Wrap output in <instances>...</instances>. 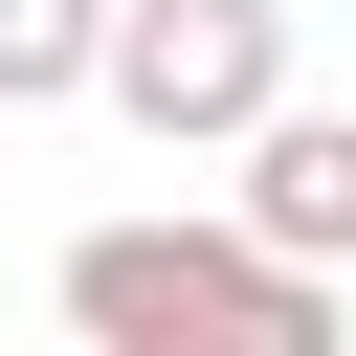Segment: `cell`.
I'll list each match as a JSON object with an SVG mask.
<instances>
[{
	"label": "cell",
	"mask_w": 356,
	"mask_h": 356,
	"mask_svg": "<svg viewBox=\"0 0 356 356\" xmlns=\"http://www.w3.org/2000/svg\"><path fill=\"white\" fill-rule=\"evenodd\" d=\"M267 267H356V111H267L245 134V200H222Z\"/></svg>",
	"instance_id": "cell-3"
},
{
	"label": "cell",
	"mask_w": 356,
	"mask_h": 356,
	"mask_svg": "<svg viewBox=\"0 0 356 356\" xmlns=\"http://www.w3.org/2000/svg\"><path fill=\"white\" fill-rule=\"evenodd\" d=\"M178 356H356V312H334V267H267V245H245V289H222Z\"/></svg>",
	"instance_id": "cell-4"
},
{
	"label": "cell",
	"mask_w": 356,
	"mask_h": 356,
	"mask_svg": "<svg viewBox=\"0 0 356 356\" xmlns=\"http://www.w3.org/2000/svg\"><path fill=\"white\" fill-rule=\"evenodd\" d=\"M156 156H245L289 111V0H111V67H89Z\"/></svg>",
	"instance_id": "cell-1"
},
{
	"label": "cell",
	"mask_w": 356,
	"mask_h": 356,
	"mask_svg": "<svg viewBox=\"0 0 356 356\" xmlns=\"http://www.w3.org/2000/svg\"><path fill=\"white\" fill-rule=\"evenodd\" d=\"M111 67V0H0V111H67Z\"/></svg>",
	"instance_id": "cell-5"
},
{
	"label": "cell",
	"mask_w": 356,
	"mask_h": 356,
	"mask_svg": "<svg viewBox=\"0 0 356 356\" xmlns=\"http://www.w3.org/2000/svg\"><path fill=\"white\" fill-rule=\"evenodd\" d=\"M222 289H245V222H222V200H156V222H89V245H67V334H89V356H178Z\"/></svg>",
	"instance_id": "cell-2"
}]
</instances>
